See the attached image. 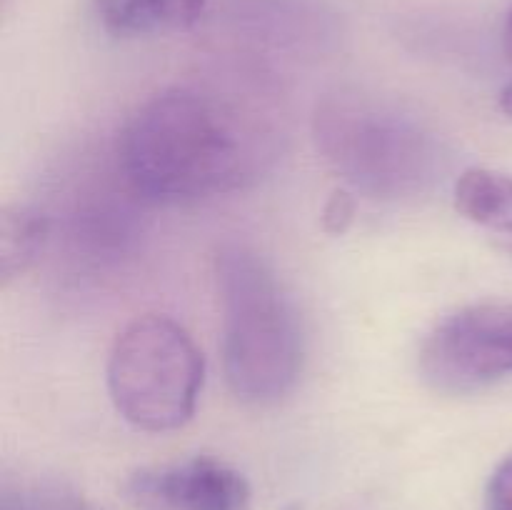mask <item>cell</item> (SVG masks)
Returning a JSON list of instances; mask_svg holds the SVG:
<instances>
[{
  "label": "cell",
  "instance_id": "8992f818",
  "mask_svg": "<svg viewBox=\"0 0 512 510\" xmlns=\"http://www.w3.org/2000/svg\"><path fill=\"white\" fill-rule=\"evenodd\" d=\"M125 498L135 510H250L253 490L233 465L190 458L133 473Z\"/></svg>",
  "mask_w": 512,
  "mask_h": 510
},
{
  "label": "cell",
  "instance_id": "8fae6325",
  "mask_svg": "<svg viewBox=\"0 0 512 510\" xmlns=\"http://www.w3.org/2000/svg\"><path fill=\"white\" fill-rule=\"evenodd\" d=\"M485 508L512 510V455H508L490 475L488 488H485Z\"/></svg>",
  "mask_w": 512,
  "mask_h": 510
},
{
  "label": "cell",
  "instance_id": "ba28073f",
  "mask_svg": "<svg viewBox=\"0 0 512 510\" xmlns=\"http://www.w3.org/2000/svg\"><path fill=\"white\" fill-rule=\"evenodd\" d=\"M455 210L512 250V175L470 168L455 180Z\"/></svg>",
  "mask_w": 512,
  "mask_h": 510
},
{
  "label": "cell",
  "instance_id": "4fadbf2b",
  "mask_svg": "<svg viewBox=\"0 0 512 510\" xmlns=\"http://www.w3.org/2000/svg\"><path fill=\"white\" fill-rule=\"evenodd\" d=\"M503 48H505V55H508V60L512 63V10H510V15H508V23H505Z\"/></svg>",
  "mask_w": 512,
  "mask_h": 510
},
{
  "label": "cell",
  "instance_id": "52a82bcc",
  "mask_svg": "<svg viewBox=\"0 0 512 510\" xmlns=\"http://www.w3.org/2000/svg\"><path fill=\"white\" fill-rule=\"evenodd\" d=\"M208 0H93L105 28L123 38L188 30Z\"/></svg>",
  "mask_w": 512,
  "mask_h": 510
},
{
  "label": "cell",
  "instance_id": "9c48e42d",
  "mask_svg": "<svg viewBox=\"0 0 512 510\" xmlns=\"http://www.w3.org/2000/svg\"><path fill=\"white\" fill-rule=\"evenodd\" d=\"M48 215L38 213L35 208L15 205L5 208L3 223H0V278L3 285H10L15 278L28 273L50 243Z\"/></svg>",
  "mask_w": 512,
  "mask_h": 510
},
{
  "label": "cell",
  "instance_id": "7a4b0ae2",
  "mask_svg": "<svg viewBox=\"0 0 512 510\" xmlns=\"http://www.w3.org/2000/svg\"><path fill=\"white\" fill-rule=\"evenodd\" d=\"M313 138L325 163L370 198H415L445 170L433 130L393 100L365 90L343 88L318 100Z\"/></svg>",
  "mask_w": 512,
  "mask_h": 510
},
{
  "label": "cell",
  "instance_id": "277c9868",
  "mask_svg": "<svg viewBox=\"0 0 512 510\" xmlns=\"http://www.w3.org/2000/svg\"><path fill=\"white\" fill-rule=\"evenodd\" d=\"M205 360L183 325L165 315L133 320L108 358V393L120 418L145 433H170L193 418Z\"/></svg>",
  "mask_w": 512,
  "mask_h": 510
},
{
  "label": "cell",
  "instance_id": "7c38bea8",
  "mask_svg": "<svg viewBox=\"0 0 512 510\" xmlns=\"http://www.w3.org/2000/svg\"><path fill=\"white\" fill-rule=\"evenodd\" d=\"M350 215H353V205L345 198V193H338L330 200L328 208H325V225H328V230H335V233H338V230L345 228Z\"/></svg>",
  "mask_w": 512,
  "mask_h": 510
},
{
  "label": "cell",
  "instance_id": "6da1fadb",
  "mask_svg": "<svg viewBox=\"0 0 512 510\" xmlns=\"http://www.w3.org/2000/svg\"><path fill=\"white\" fill-rule=\"evenodd\" d=\"M273 158L255 108L208 85H173L125 120L115 168L143 203L190 205L253 183Z\"/></svg>",
  "mask_w": 512,
  "mask_h": 510
},
{
  "label": "cell",
  "instance_id": "5b68a950",
  "mask_svg": "<svg viewBox=\"0 0 512 510\" xmlns=\"http://www.w3.org/2000/svg\"><path fill=\"white\" fill-rule=\"evenodd\" d=\"M420 373L440 393H475L512 375V303L445 318L420 348Z\"/></svg>",
  "mask_w": 512,
  "mask_h": 510
},
{
  "label": "cell",
  "instance_id": "30bf717a",
  "mask_svg": "<svg viewBox=\"0 0 512 510\" xmlns=\"http://www.w3.org/2000/svg\"><path fill=\"white\" fill-rule=\"evenodd\" d=\"M0 510H98L93 503L58 483H33L3 493Z\"/></svg>",
  "mask_w": 512,
  "mask_h": 510
},
{
  "label": "cell",
  "instance_id": "5bb4252c",
  "mask_svg": "<svg viewBox=\"0 0 512 510\" xmlns=\"http://www.w3.org/2000/svg\"><path fill=\"white\" fill-rule=\"evenodd\" d=\"M500 108H503L505 113H508L512 118V83L505 85V90L500 93Z\"/></svg>",
  "mask_w": 512,
  "mask_h": 510
},
{
  "label": "cell",
  "instance_id": "3957f363",
  "mask_svg": "<svg viewBox=\"0 0 512 510\" xmlns=\"http://www.w3.org/2000/svg\"><path fill=\"white\" fill-rule=\"evenodd\" d=\"M223 313V368L243 403L273 405L303 370V330L278 275L253 248L228 243L215 255Z\"/></svg>",
  "mask_w": 512,
  "mask_h": 510
}]
</instances>
